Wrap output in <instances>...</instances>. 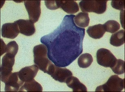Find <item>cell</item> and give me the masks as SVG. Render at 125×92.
<instances>
[{"label":"cell","mask_w":125,"mask_h":92,"mask_svg":"<svg viewBox=\"0 0 125 92\" xmlns=\"http://www.w3.org/2000/svg\"><path fill=\"white\" fill-rule=\"evenodd\" d=\"M34 62L40 70L49 75L54 65L48 57V49L43 44L35 46L33 48Z\"/></svg>","instance_id":"6da1fadb"},{"label":"cell","mask_w":125,"mask_h":92,"mask_svg":"<svg viewBox=\"0 0 125 92\" xmlns=\"http://www.w3.org/2000/svg\"><path fill=\"white\" fill-rule=\"evenodd\" d=\"M106 1H81L79 3L80 9L83 12H94L101 14H104L107 9Z\"/></svg>","instance_id":"7a4b0ae2"},{"label":"cell","mask_w":125,"mask_h":92,"mask_svg":"<svg viewBox=\"0 0 125 92\" xmlns=\"http://www.w3.org/2000/svg\"><path fill=\"white\" fill-rule=\"evenodd\" d=\"M125 87L124 79H121L117 75H112L106 83L98 86L96 91L121 92Z\"/></svg>","instance_id":"3957f363"},{"label":"cell","mask_w":125,"mask_h":92,"mask_svg":"<svg viewBox=\"0 0 125 92\" xmlns=\"http://www.w3.org/2000/svg\"><path fill=\"white\" fill-rule=\"evenodd\" d=\"M15 57L14 55L6 53L2 59L0 66V79L5 83L12 73L13 66L14 64Z\"/></svg>","instance_id":"277c9868"},{"label":"cell","mask_w":125,"mask_h":92,"mask_svg":"<svg viewBox=\"0 0 125 92\" xmlns=\"http://www.w3.org/2000/svg\"><path fill=\"white\" fill-rule=\"evenodd\" d=\"M117 59L107 49L101 48L99 49L96 52V60L99 64L105 67L111 68L115 64Z\"/></svg>","instance_id":"5b68a950"},{"label":"cell","mask_w":125,"mask_h":92,"mask_svg":"<svg viewBox=\"0 0 125 92\" xmlns=\"http://www.w3.org/2000/svg\"><path fill=\"white\" fill-rule=\"evenodd\" d=\"M29 20L34 23L39 20L41 14V1H24Z\"/></svg>","instance_id":"8992f818"},{"label":"cell","mask_w":125,"mask_h":92,"mask_svg":"<svg viewBox=\"0 0 125 92\" xmlns=\"http://www.w3.org/2000/svg\"><path fill=\"white\" fill-rule=\"evenodd\" d=\"M53 79L61 83H66L69 77L73 75L70 70L65 68H61L54 65L49 74Z\"/></svg>","instance_id":"52a82bcc"},{"label":"cell","mask_w":125,"mask_h":92,"mask_svg":"<svg viewBox=\"0 0 125 92\" xmlns=\"http://www.w3.org/2000/svg\"><path fill=\"white\" fill-rule=\"evenodd\" d=\"M24 83V82L19 78L18 72L13 73L5 83V92L18 91Z\"/></svg>","instance_id":"ba28073f"},{"label":"cell","mask_w":125,"mask_h":92,"mask_svg":"<svg viewBox=\"0 0 125 92\" xmlns=\"http://www.w3.org/2000/svg\"><path fill=\"white\" fill-rule=\"evenodd\" d=\"M39 70V67L36 64L26 66L18 72L19 78L23 82H30L36 77Z\"/></svg>","instance_id":"9c48e42d"},{"label":"cell","mask_w":125,"mask_h":92,"mask_svg":"<svg viewBox=\"0 0 125 92\" xmlns=\"http://www.w3.org/2000/svg\"><path fill=\"white\" fill-rule=\"evenodd\" d=\"M1 32L3 37L13 39L18 36L20 31L17 24L14 22L3 24Z\"/></svg>","instance_id":"30bf717a"},{"label":"cell","mask_w":125,"mask_h":92,"mask_svg":"<svg viewBox=\"0 0 125 92\" xmlns=\"http://www.w3.org/2000/svg\"><path fill=\"white\" fill-rule=\"evenodd\" d=\"M14 22L18 25L21 34L26 36H30L35 33V26L34 23L30 20L20 19Z\"/></svg>","instance_id":"8fae6325"},{"label":"cell","mask_w":125,"mask_h":92,"mask_svg":"<svg viewBox=\"0 0 125 92\" xmlns=\"http://www.w3.org/2000/svg\"><path fill=\"white\" fill-rule=\"evenodd\" d=\"M105 32L104 25L101 24L89 27L87 30L89 36L94 39L101 38L104 36Z\"/></svg>","instance_id":"7c38bea8"},{"label":"cell","mask_w":125,"mask_h":92,"mask_svg":"<svg viewBox=\"0 0 125 92\" xmlns=\"http://www.w3.org/2000/svg\"><path fill=\"white\" fill-rule=\"evenodd\" d=\"M68 87L72 88L73 91H87L85 85L80 82L77 77L71 76L68 79L66 83Z\"/></svg>","instance_id":"4fadbf2b"},{"label":"cell","mask_w":125,"mask_h":92,"mask_svg":"<svg viewBox=\"0 0 125 92\" xmlns=\"http://www.w3.org/2000/svg\"><path fill=\"white\" fill-rule=\"evenodd\" d=\"M60 8L69 14H75L79 10V5L75 1H60Z\"/></svg>","instance_id":"5bb4252c"},{"label":"cell","mask_w":125,"mask_h":92,"mask_svg":"<svg viewBox=\"0 0 125 92\" xmlns=\"http://www.w3.org/2000/svg\"><path fill=\"white\" fill-rule=\"evenodd\" d=\"M90 18L88 13H79L74 18V21L75 24L80 28H86L89 25Z\"/></svg>","instance_id":"9a60e30c"},{"label":"cell","mask_w":125,"mask_h":92,"mask_svg":"<svg viewBox=\"0 0 125 92\" xmlns=\"http://www.w3.org/2000/svg\"><path fill=\"white\" fill-rule=\"evenodd\" d=\"M43 88L41 85L33 79L25 83L21 87L19 91H42Z\"/></svg>","instance_id":"2e32d148"},{"label":"cell","mask_w":125,"mask_h":92,"mask_svg":"<svg viewBox=\"0 0 125 92\" xmlns=\"http://www.w3.org/2000/svg\"><path fill=\"white\" fill-rule=\"evenodd\" d=\"M124 29L120 30L112 35L110 39V44L115 46H120L125 43Z\"/></svg>","instance_id":"e0dca14e"},{"label":"cell","mask_w":125,"mask_h":92,"mask_svg":"<svg viewBox=\"0 0 125 92\" xmlns=\"http://www.w3.org/2000/svg\"><path fill=\"white\" fill-rule=\"evenodd\" d=\"M93 61L92 55L88 53L82 54L79 57L78 64L79 66L82 68H87L91 65Z\"/></svg>","instance_id":"ac0fdd59"},{"label":"cell","mask_w":125,"mask_h":92,"mask_svg":"<svg viewBox=\"0 0 125 92\" xmlns=\"http://www.w3.org/2000/svg\"><path fill=\"white\" fill-rule=\"evenodd\" d=\"M105 31L111 34L115 33L120 29V25L118 22L114 20H110L104 24Z\"/></svg>","instance_id":"d6986e66"},{"label":"cell","mask_w":125,"mask_h":92,"mask_svg":"<svg viewBox=\"0 0 125 92\" xmlns=\"http://www.w3.org/2000/svg\"><path fill=\"white\" fill-rule=\"evenodd\" d=\"M111 68L116 75L123 74L125 72V62L121 59L117 60L115 64Z\"/></svg>","instance_id":"ffe728a7"},{"label":"cell","mask_w":125,"mask_h":92,"mask_svg":"<svg viewBox=\"0 0 125 92\" xmlns=\"http://www.w3.org/2000/svg\"><path fill=\"white\" fill-rule=\"evenodd\" d=\"M19 50V46L16 42L12 41L7 45L6 53L16 56Z\"/></svg>","instance_id":"44dd1931"},{"label":"cell","mask_w":125,"mask_h":92,"mask_svg":"<svg viewBox=\"0 0 125 92\" xmlns=\"http://www.w3.org/2000/svg\"><path fill=\"white\" fill-rule=\"evenodd\" d=\"M45 5L48 9L56 10L60 8V1H45Z\"/></svg>","instance_id":"7402d4cb"},{"label":"cell","mask_w":125,"mask_h":92,"mask_svg":"<svg viewBox=\"0 0 125 92\" xmlns=\"http://www.w3.org/2000/svg\"><path fill=\"white\" fill-rule=\"evenodd\" d=\"M111 5L113 8L119 10H124V1H112Z\"/></svg>","instance_id":"603a6c76"},{"label":"cell","mask_w":125,"mask_h":92,"mask_svg":"<svg viewBox=\"0 0 125 92\" xmlns=\"http://www.w3.org/2000/svg\"><path fill=\"white\" fill-rule=\"evenodd\" d=\"M1 56L6 53V45H5L3 39H1Z\"/></svg>","instance_id":"cb8c5ba5"}]
</instances>
